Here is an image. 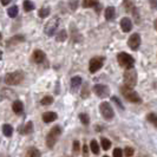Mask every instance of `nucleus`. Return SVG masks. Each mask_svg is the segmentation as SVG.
I'll use <instances>...</instances> for the list:
<instances>
[{
	"mask_svg": "<svg viewBox=\"0 0 157 157\" xmlns=\"http://www.w3.org/2000/svg\"><path fill=\"white\" fill-rule=\"evenodd\" d=\"M117 60H118V63H119V65H121L122 67H124L125 70L132 69L135 65V59L132 58V56H130L129 53H126V52H121V53H118Z\"/></svg>",
	"mask_w": 157,
	"mask_h": 157,
	"instance_id": "f257e3e1",
	"label": "nucleus"
},
{
	"mask_svg": "<svg viewBox=\"0 0 157 157\" xmlns=\"http://www.w3.org/2000/svg\"><path fill=\"white\" fill-rule=\"evenodd\" d=\"M137 84V72L134 67L132 69H128L124 72V86L132 87Z\"/></svg>",
	"mask_w": 157,
	"mask_h": 157,
	"instance_id": "f03ea898",
	"label": "nucleus"
},
{
	"mask_svg": "<svg viewBox=\"0 0 157 157\" xmlns=\"http://www.w3.org/2000/svg\"><path fill=\"white\" fill-rule=\"evenodd\" d=\"M121 91H122V94L124 96V98H126L129 102H131V103H141V97H140V94H137L136 91H134L131 87L122 86Z\"/></svg>",
	"mask_w": 157,
	"mask_h": 157,
	"instance_id": "7ed1b4c3",
	"label": "nucleus"
},
{
	"mask_svg": "<svg viewBox=\"0 0 157 157\" xmlns=\"http://www.w3.org/2000/svg\"><path fill=\"white\" fill-rule=\"evenodd\" d=\"M23 79H24L23 72L16 71V72H11V73L6 75V77H5V83H6L7 85H18V84H20V83L23 82Z\"/></svg>",
	"mask_w": 157,
	"mask_h": 157,
	"instance_id": "20e7f679",
	"label": "nucleus"
},
{
	"mask_svg": "<svg viewBox=\"0 0 157 157\" xmlns=\"http://www.w3.org/2000/svg\"><path fill=\"white\" fill-rule=\"evenodd\" d=\"M60 132H62L60 126H53V128L51 129V131L48 132V135H47V137H46V144L48 148H53V145L56 144V142L58 140Z\"/></svg>",
	"mask_w": 157,
	"mask_h": 157,
	"instance_id": "39448f33",
	"label": "nucleus"
},
{
	"mask_svg": "<svg viewBox=\"0 0 157 157\" xmlns=\"http://www.w3.org/2000/svg\"><path fill=\"white\" fill-rule=\"evenodd\" d=\"M99 110H101V113L102 116L105 119H112L113 116H115V112H113V109L111 108V105L108 102H103L99 106Z\"/></svg>",
	"mask_w": 157,
	"mask_h": 157,
	"instance_id": "423d86ee",
	"label": "nucleus"
},
{
	"mask_svg": "<svg viewBox=\"0 0 157 157\" xmlns=\"http://www.w3.org/2000/svg\"><path fill=\"white\" fill-rule=\"evenodd\" d=\"M104 64V57H94L90 60V64H89V70L91 73H94L98 70H101Z\"/></svg>",
	"mask_w": 157,
	"mask_h": 157,
	"instance_id": "0eeeda50",
	"label": "nucleus"
},
{
	"mask_svg": "<svg viewBox=\"0 0 157 157\" xmlns=\"http://www.w3.org/2000/svg\"><path fill=\"white\" fill-rule=\"evenodd\" d=\"M128 45L131 50H138V47L141 46V36L138 33H134L130 36V38L128 40Z\"/></svg>",
	"mask_w": 157,
	"mask_h": 157,
	"instance_id": "6e6552de",
	"label": "nucleus"
},
{
	"mask_svg": "<svg viewBox=\"0 0 157 157\" xmlns=\"http://www.w3.org/2000/svg\"><path fill=\"white\" fill-rule=\"evenodd\" d=\"M94 92L98 97L101 98H105L108 97L109 94H110V89L106 86V85H102V84H98V85H94Z\"/></svg>",
	"mask_w": 157,
	"mask_h": 157,
	"instance_id": "1a4fd4ad",
	"label": "nucleus"
},
{
	"mask_svg": "<svg viewBox=\"0 0 157 157\" xmlns=\"http://www.w3.org/2000/svg\"><path fill=\"white\" fill-rule=\"evenodd\" d=\"M45 58H46V56H45V53H44L41 50H36V51L33 52V56H32L33 62L37 64L43 63V62L45 60Z\"/></svg>",
	"mask_w": 157,
	"mask_h": 157,
	"instance_id": "9d476101",
	"label": "nucleus"
},
{
	"mask_svg": "<svg viewBox=\"0 0 157 157\" xmlns=\"http://www.w3.org/2000/svg\"><path fill=\"white\" fill-rule=\"evenodd\" d=\"M121 29L123 32H130L132 30V21L129 18H123L121 20Z\"/></svg>",
	"mask_w": 157,
	"mask_h": 157,
	"instance_id": "9b49d317",
	"label": "nucleus"
},
{
	"mask_svg": "<svg viewBox=\"0 0 157 157\" xmlns=\"http://www.w3.org/2000/svg\"><path fill=\"white\" fill-rule=\"evenodd\" d=\"M57 26H58V20L57 19H53L51 23L47 25L46 27H45V32H46V34L48 36H52L55 31L57 30Z\"/></svg>",
	"mask_w": 157,
	"mask_h": 157,
	"instance_id": "f8f14e48",
	"label": "nucleus"
},
{
	"mask_svg": "<svg viewBox=\"0 0 157 157\" xmlns=\"http://www.w3.org/2000/svg\"><path fill=\"white\" fill-rule=\"evenodd\" d=\"M56 119H57V113H56V112L48 111V112H45V113L43 115V121H44L45 123H51V122H53Z\"/></svg>",
	"mask_w": 157,
	"mask_h": 157,
	"instance_id": "ddd939ff",
	"label": "nucleus"
},
{
	"mask_svg": "<svg viewBox=\"0 0 157 157\" xmlns=\"http://www.w3.org/2000/svg\"><path fill=\"white\" fill-rule=\"evenodd\" d=\"M115 17H116V10L115 7H108L105 10V19L109 21V20H112V19H115Z\"/></svg>",
	"mask_w": 157,
	"mask_h": 157,
	"instance_id": "4468645a",
	"label": "nucleus"
},
{
	"mask_svg": "<svg viewBox=\"0 0 157 157\" xmlns=\"http://www.w3.org/2000/svg\"><path fill=\"white\" fill-rule=\"evenodd\" d=\"M12 109H13V111H14L16 113H21L24 110L23 103L20 102V101H16V102L13 103V105H12Z\"/></svg>",
	"mask_w": 157,
	"mask_h": 157,
	"instance_id": "2eb2a0df",
	"label": "nucleus"
},
{
	"mask_svg": "<svg viewBox=\"0 0 157 157\" xmlns=\"http://www.w3.org/2000/svg\"><path fill=\"white\" fill-rule=\"evenodd\" d=\"M98 5V0H83V7L90 8Z\"/></svg>",
	"mask_w": 157,
	"mask_h": 157,
	"instance_id": "dca6fc26",
	"label": "nucleus"
},
{
	"mask_svg": "<svg viewBox=\"0 0 157 157\" xmlns=\"http://www.w3.org/2000/svg\"><path fill=\"white\" fill-rule=\"evenodd\" d=\"M80 84H82V78L80 77H73V78L71 79V86L72 89H78L80 86Z\"/></svg>",
	"mask_w": 157,
	"mask_h": 157,
	"instance_id": "f3484780",
	"label": "nucleus"
},
{
	"mask_svg": "<svg viewBox=\"0 0 157 157\" xmlns=\"http://www.w3.org/2000/svg\"><path fill=\"white\" fill-rule=\"evenodd\" d=\"M2 132H4V135L6 137H10L11 135L13 134V128L10 125V124H5V125L2 126Z\"/></svg>",
	"mask_w": 157,
	"mask_h": 157,
	"instance_id": "a211bd4d",
	"label": "nucleus"
},
{
	"mask_svg": "<svg viewBox=\"0 0 157 157\" xmlns=\"http://www.w3.org/2000/svg\"><path fill=\"white\" fill-rule=\"evenodd\" d=\"M24 10H25L26 12H30V11H32V10H34L33 2L30 1V0H25V1H24Z\"/></svg>",
	"mask_w": 157,
	"mask_h": 157,
	"instance_id": "6ab92c4d",
	"label": "nucleus"
},
{
	"mask_svg": "<svg viewBox=\"0 0 157 157\" xmlns=\"http://www.w3.org/2000/svg\"><path fill=\"white\" fill-rule=\"evenodd\" d=\"M7 14L10 18H14V17H17V14H18V7H17V6L10 7L7 11Z\"/></svg>",
	"mask_w": 157,
	"mask_h": 157,
	"instance_id": "aec40b11",
	"label": "nucleus"
},
{
	"mask_svg": "<svg viewBox=\"0 0 157 157\" xmlns=\"http://www.w3.org/2000/svg\"><path fill=\"white\" fill-rule=\"evenodd\" d=\"M101 144H102V148L104 150H109L111 148V142L109 140H106V138H102Z\"/></svg>",
	"mask_w": 157,
	"mask_h": 157,
	"instance_id": "412c9836",
	"label": "nucleus"
},
{
	"mask_svg": "<svg viewBox=\"0 0 157 157\" xmlns=\"http://www.w3.org/2000/svg\"><path fill=\"white\" fill-rule=\"evenodd\" d=\"M26 157H40V152L37 149L32 148V149L29 150V152H27V156H26Z\"/></svg>",
	"mask_w": 157,
	"mask_h": 157,
	"instance_id": "4be33fe9",
	"label": "nucleus"
},
{
	"mask_svg": "<svg viewBox=\"0 0 157 157\" xmlns=\"http://www.w3.org/2000/svg\"><path fill=\"white\" fill-rule=\"evenodd\" d=\"M90 147H91V150H92V152L94 154H99V147H98V143L96 141H91V144H90Z\"/></svg>",
	"mask_w": 157,
	"mask_h": 157,
	"instance_id": "5701e85b",
	"label": "nucleus"
},
{
	"mask_svg": "<svg viewBox=\"0 0 157 157\" xmlns=\"http://www.w3.org/2000/svg\"><path fill=\"white\" fill-rule=\"evenodd\" d=\"M147 118H148V121H149L150 123H152L155 126H157V115L156 113H149Z\"/></svg>",
	"mask_w": 157,
	"mask_h": 157,
	"instance_id": "b1692460",
	"label": "nucleus"
},
{
	"mask_svg": "<svg viewBox=\"0 0 157 157\" xmlns=\"http://www.w3.org/2000/svg\"><path fill=\"white\" fill-rule=\"evenodd\" d=\"M65 39H66V31H65V30L59 31V33L57 34V40H58V41H64Z\"/></svg>",
	"mask_w": 157,
	"mask_h": 157,
	"instance_id": "393cba45",
	"label": "nucleus"
},
{
	"mask_svg": "<svg viewBox=\"0 0 157 157\" xmlns=\"http://www.w3.org/2000/svg\"><path fill=\"white\" fill-rule=\"evenodd\" d=\"M52 102H53V98L50 97V96H46V97H44V98L41 99V104H43V105H50Z\"/></svg>",
	"mask_w": 157,
	"mask_h": 157,
	"instance_id": "a878e982",
	"label": "nucleus"
},
{
	"mask_svg": "<svg viewBox=\"0 0 157 157\" xmlns=\"http://www.w3.org/2000/svg\"><path fill=\"white\" fill-rule=\"evenodd\" d=\"M48 14H50V8H41L39 11L40 18H46Z\"/></svg>",
	"mask_w": 157,
	"mask_h": 157,
	"instance_id": "bb28decb",
	"label": "nucleus"
},
{
	"mask_svg": "<svg viewBox=\"0 0 157 157\" xmlns=\"http://www.w3.org/2000/svg\"><path fill=\"white\" fill-rule=\"evenodd\" d=\"M79 118H80V121H82V123L83 124H89V116L87 115H85V113H80L79 115Z\"/></svg>",
	"mask_w": 157,
	"mask_h": 157,
	"instance_id": "cd10ccee",
	"label": "nucleus"
},
{
	"mask_svg": "<svg viewBox=\"0 0 157 157\" xmlns=\"http://www.w3.org/2000/svg\"><path fill=\"white\" fill-rule=\"evenodd\" d=\"M124 154H125L126 157H131L132 155H134V149L130 148V147H126L125 150H124Z\"/></svg>",
	"mask_w": 157,
	"mask_h": 157,
	"instance_id": "c85d7f7f",
	"label": "nucleus"
},
{
	"mask_svg": "<svg viewBox=\"0 0 157 157\" xmlns=\"http://www.w3.org/2000/svg\"><path fill=\"white\" fill-rule=\"evenodd\" d=\"M23 37H19V36H17V37H14V38H12V39L8 41V45L10 44H13V43H18V41H23Z\"/></svg>",
	"mask_w": 157,
	"mask_h": 157,
	"instance_id": "c756f323",
	"label": "nucleus"
},
{
	"mask_svg": "<svg viewBox=\"0 0 157 157\" xmlns=\"http://www.w3.org/2000/svg\"><path fill=\"white\" fill-rule=\"evenodd\" d=\"M113 157H123V152L121 149H115L113 150Z\"/></svg>",
	"mask_w": 157,
	"mask_h": 157,
	"instance_id": "7c9ffc66",
	"label": "nucleus"
},
{
	"mask_svg": "<svg viewBox=\"0 0 157 157\" xmlns=\"http://www.w3.org/2000/svg\"><path fill=\"white\" fill-rule=\"evenodd\" d=\"M32 123L31 122H30V123H27V124H26V126H25V130H24V132H25V134H29V132H31L32 131Z\"/></svg>",
	"mask_w": 157,
	"mask_h": 157,
	"instance_id": "2f4dec72",
	"label": "nucleus"
},
{
	"mask_svg": "<svg viewBox=\"0 0 157 157\" xmlns=\"http://www.w3.org/2000/svg\"><path fill=\"white\" fill-rule=\"evenodd\" d=\"M149 2H150V6H151V7L157 10V0H149Z\"/></svg>",
	"mask_w": 157,
	"mask_h": 157,
	"instance_id": "473e14b6",
	"label": "nucleus"
},
{
	"mask_svg": "<svg viewBox=\"0 0 157 157\" xmlns=\"http://www.w3.org/2000/svg\"><path fill=\"white\" fill-rule=\"evenodd\" d=\"M73 150H75L76 152H77V151L79 150V142L76 141L75 143H73Z\"/></svg>",
	"mask_w": 157,
	"mask_h": 157,
	"instance_id": "72a5a7b5",
	"label": "nucleus"
},
{
	"mask_svg": "<svg viewBox=\"0 0 157 157\" xmlns=\"http://www.w3.org/2000/svg\"><path fill=\"white\" fill-rule=\"evenodd\" d=\"M112 101H113V102H115V103H117L118 105H119V106H121V108L123 109V105H122V104H121V102L118 101V98H116V97H112Z\"/></svg>",
	"mask_w": 157,
	"mask_h": 157,
	"instance_id": "f704fd0d",
	"label": "nucleus"
},
{
	"mask_svg": "<svg viewBox=\"0 0 157 157\" xmlns=\"http://www.w3.org/2000/svg\"><path fill=\"white\" fill-rule=\"evenodd\" d=\"M12 0H1V4L4 5V6H6V5H8L10 2H11Z\"/></svg>",
	"mask_w": 157,
	"mask_h": 157,
	"instance_id": "c9c22d12",
	"label": "nucleus"
},
{
	"mask_svg": "<svg viewBox=\"0 0 157 157\" xmlns=\"http://www.w3.org/2000/svg\"><path fill=\"white\" fill-rule=\"evenodd\" d=\"M84 155L87 156V145H84Z\"/></svg>",
	"mask_w": 157,
	"mask_h": 157,
	"instance_id": "e433bc0d",
	"label": "nucleus"
},
{
	"mask_svg": "<svg viewBox=\"0 0 157 157\" xmlns=\"http://www.w3.org/2000/svg\"><path fill=\"white\" fill-rule=\"evenodd\" d=\"M154 26H155V29H156V31H157V19L155 20V24H154Z\"/></svg>",
	"mask_w": 157,
	"mask_h": 157,
	"instance_id": "4c0bfd02",
	"label": "nucleus"
},
{
	"mask_svg": "<svg viewBox=\"0 0 157 157\" xmlns=\"http://www.w3.org/2000/svg\"><path fill=\"white\" fill-rule=\"evenodd\" d=\"M0 58H1V52H0Z\"/></svg>",
	"mask_w": 157,
	"mask_h": 157,
	"instance_id": "58836bf2",
	"label": "nucleus"
},
{
	"mask_svg": "<svg viewBox=\"0 0 157 157\" xmlns=\"http://www.w3.org/2000/svg\"><path fill=\"white\" fill-rule=\"evenodd\" d=\"M104 157H109V156H104Z\"/></svg>",
	"mask_w": 157,
	"mask_h": 157,
	"instance_id": "ea45409f",
	"label": "nucleus"
}]
</instances>
